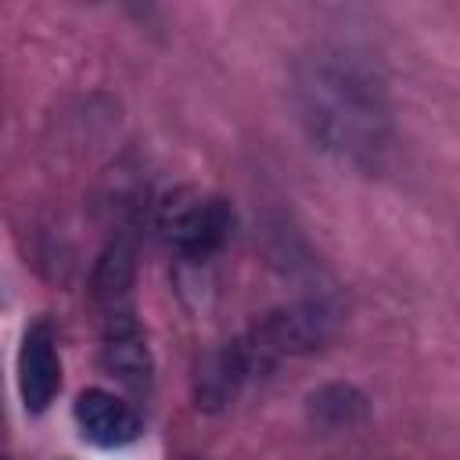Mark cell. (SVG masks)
Here are the masks:
<instances>
[{
    "label": "cell",
    "instance_id": "cell-2",
    "mask_svg": "<svg viewBox=\"0 0 460 460\" xmlns=\"http://www.w3.org/2000/svg\"><path fill=\"white\" fill-rule=\"evenodd\" d=\"M334 327V313L327 302H295L277 313H266L237 338H230L198 374V402L226 406L248 381L270 374L280 359L316 349Z\"/></svg>",
    "mask_w": 460,
    "mask_h": 460
},
{
    "label": "cell",
    "instance_id": "cell-1",
    "mask_svg": "<svg viewBox=\"0 0 460 460\" xmlns=\"http://www.w3.org/2000/svg\"><path fill=\"white\" fill-rule=\"evenodd\" d=\"M291 97L309 140L334 162L370 172L392 151V104L377 61L356 43L320 40L298 54Z\"/></svg>",
    "mask_w": 460,
    "mask_h": 460
},
{
    "label": "cell",
    "instance_id": "cell-3",
    "mask_svg": "<svg viewBox=\"0 0 460 460\" xmlns=\"http://www.w3.org/2000/svg\"><path fill=\"white\" fill-rule=\"evenodd\" d=\"M158 230L183 262H208L230 241L234 212L223 198L183 187L158 205Z\"/></svg>",
    "mask_w": 460,
    "mask_h": 460
},
{
    "label": "cell",
    "instance_id": "cell-4",
    "mask_svg": "<svg viewBox=\"0 0 460 460\" xmlns=\"http://www.w3.org/2000/svg\"><path fill=\"white\" fill-rule=\"evenodd\" d=\"M61 392V356L50 320H36L22 334L18 349V395L29 413H43Z\"/></svg>",
    "mask_w": 460,
    "mask_h": 460
},
{
    "label": "cell",
    "instance_id": "cell-5",
    "mask_svg": "<svg viewBox=\"0 0 460 460\" xmlns=\"http://www.w3.org/2000/svg\"><path fill=\"white\" fill-rule=\"evenodd\" d=\"M72 417H75V428L86 442L101 446V449H122L129 442L140 438L144 424H140V413L119 399L115 392L108 388H86L75 395L72 402Z\"/></svg>",
    "mask_w": 460,
    "mask_h": 460
}]
</instances>
